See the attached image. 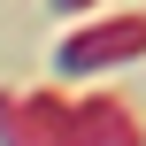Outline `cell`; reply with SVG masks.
I'll return each instance as SVG.
<instances>
[{
  "label": "cell",
  "instance_id": "cell-1",
  "mask_svg": "<svg viewBox=\"0 0 146 146\" xmlns=\"http://www.w3.org/2000/svg\"><path fill=\"white\" fill-rule=\"evenodd\" d=\"M146 54V8L139 15H100V23H77L62 46H54V69L62 77H100V69H123Z\"/></svg>",
  "mask_w": 146,
  "mask_h": 146
},
{
  "label": "cell",
  "instance_id": "cell-2",
  "mask_svg": "<svg viewBox=\"0 0 146 146\" xmlns=\"http://www.w3.org/2000/svg\"><path fill=\"white\" fill-rule=\"evenodd\" d=\"M0 146H77V123H69V92H62V85L0 92Z\"/></svg>",
  "mask_w": 146,
  "mask_h": 146
},
{
  "label": "cell",
  "instance_id": "cell-3",
  "mask_svg": "<svg viewBox=\"0 0 146 146\" xmlns=\"http://www.w3.org/2000/svg\"><path fill=\"white\" fill-rule=\"evenodd\" d=\"M69 123H77V146H146V123L131 115L123 92H77Z\"/></svg>",
  "mask_w": 146,
  "mask_h": 146
},
{
  "label": "cell",
  "instance_id": "cell-4",
  "mask_svg": "<svg viewBox=\"0 0 146 146\" xmlns=\"http://www.w3.org/2000/svg\"><path fill=\"white\" fill-rule=\"evenodd\" d=\"M46 8H54V15H85L92 0H46Z\"/></svg>",
  "mask_w": 146,
  "mask_h": 146
}]
</instances>
